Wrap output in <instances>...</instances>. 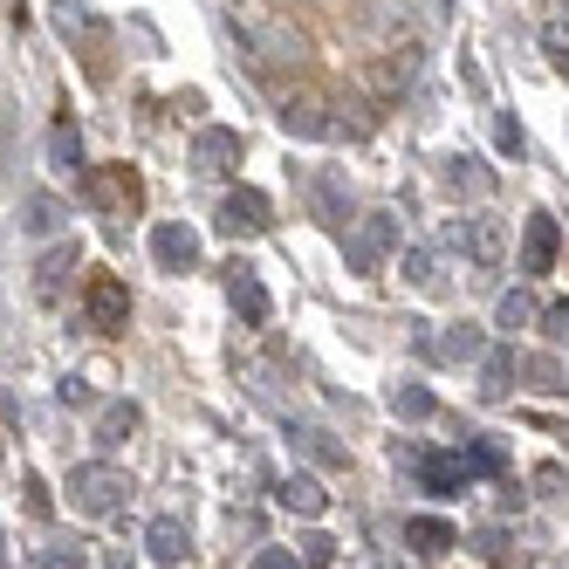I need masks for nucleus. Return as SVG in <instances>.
<instances>
[{
	"mask_svg": "<svg viewBox=\"0 0 569 569\" xmlns=\"http://www.w3.org/2000/svg\"><path fill=\"white\" fill-rule=\"evenodd\" d=\"M227 240H254V233H268L274 227V207H268V192H254V186H240V192H227L220 199V220H213Z\"/></svg>",
	"mask_w": 569,
	"mask_h": 569,
	"instance_id": "5",
	"label": "nucleus"
},
{
	"mask_svg": "<svg viewBox=\"0 0 569 569\" xmlns=\"http://www.w3.org/2000/svg\"><path fill=\"white\" fill-rule=\"evenodd\" d=\"M254 569H302L296 549H254Z\"/></svg>",
	"mask_w": 569,
	"mask_h": 569,
	"instance_id": "34",
	"label": "nucleus"
},
{
	"mask_svg": "<svg viewBox=\"0 0 569 569\" xmlns=\"http://www.w3.org/2000/svg\"><path fill=\"white\" fill-rule=\"evenodd\" d=\"M83 316H90V330H97V337H124V330H131V289H124L117 274H90Z\"/></svg>",
	"mask_w": 569,
	"mask_h": 569,
	"instance_id": "4",
	"label": "nucleus"
},
{
	"mask_svg": "<svg viewBox=\"0 0 569 569\" xmlns=\"http://www.w3.org/2000/svg\"><path fill=\"white\" fill-rule=\"evenodd\" d=\"M556 8H562V14H569V0H556Z\"/></svg>",
	"mask_w": 569,
	"mask_h": 569,
	"instance_id": "42",
	"label": "nucleus"
},
{
	"mask_svg": "<svg viewBox=\"0 0 569 569\" xmlns=\"http://www.w3.org/2000/svg\"><path fill=\"white\" fill-rule=\"evenodd\" d=\"M446 248H460L473 268H487L495 274L501 261H508V227L495 220V213H473V220H453L446 227Z\"/></svg>",
	"mask_w": 569,
	"mask_h": 569,
	"instance_id": "3",
	"label": "nucleus"
},
{
	"mask_svg": "<svg viewBox=\"0 0 569 569\" xmlns=\"http://www.w3.org/2000/svg\"><path fill=\"white\" fill-rule=\"evenodd\" d=\"M103 569H131V556L124 549H103Z\"/></svg>",
	"mask_w": 569,
	"mask_h": 569,
	"instance_id": "40",
	"label": "nucleus"
},
{
	"mask_svg": "<svg viewBox=\"0 0 569 569\" xmlns=\"http://www.w3.org/2000/svg\"><path fill=\"white\" fill-rule=\"evenodd\" d=\"M274 501L289 508V515H302V521H316L322 508H330V495H322V480H316V473H289V480L274 487Z\"/></svg>",
	"mask_w": 569,
	"mask_h": 569,
	"instance_id": "15",
	"label": "nucleus"
},
{
	"mask_svg": "<svg viewBox=\"0 0 569 569\" xmlns=\"http://www.w3.org/2000/svg\"><path fill=\"white\" fill-rule=\"evenodd\" d=\"M76 261H83V254H76V240H56V248L42 254V268H34V296H42V302H62Z\"/></svg>",
	"mask_w": 569,
	"mask_h": 569,
	"instance_id": "13",
	"label": "nucleus"
},
{
	"mask_svg": "<svg viewBox=\"0 0 569 569\" xmlns=\"http://www.w3.org/2000/svg\"><path fill=\"white\" fill-rule=\"evenodd\" d=\"M21 487H28V515H42V521H49V515H56V501H49V487H42V480H34V473H28Z\"/></svg>",
	"mask_w": 569,
	"mask_h": 569,
	"instance_id": "35",
	"label": "nucleus"
},
{
	"mask_svg": "<svg viewBox=\"0 0 569 569\" xmlns=\"http://www.w3.org/2000/svg\"><path fill=\"white\" fill-rule=\"evenodd\" d=\"M56 21H62V34H76V28H83V8H76V0H62V8H56Z\"/></svg>",
	"mask_w": 569,
	"mask_h": 569,
	"instance_id": "39",
	"label": "nucleus"
},
{
	"mask_svg": "<svg viewBox=\"0 0 569 569\" xmlns=\"http://www.w3.org/2000/svg\"><path fill=\"white\" fill-rule=\"evenodd\" d=\"M495 322H501V330H521V322H536V302H528L521 289H508V296L495 302Z\"/></svg>",
	"mask_w": 569,
	"mask_h": 569,
	"instance_id": "28",
	"label": "nucleus"
},
{
	"mask_svg": "<svg viewBox=\"0 0 569 569\" xmlns=\"http://www.w3.org/2000/svg\"><path fill=\"white\" fill-rule=\"evenodd\" d=\"M227 14H233V28H240V34H254V28L281 21V0H227Z\"/></svg>",
	"mask_w": 569,
	"mask_h": 569,
	"instance_id": "23",
	"label": "nucleus"
},
{
	"mask_svg": "<svg viewBox=\"0 0 569 569\" xmlns=\"http://www.w3.org/2000/svg\"><path fill=\"white\" fill-rule=\"evenodd\" d=\"M405 542H412V549H419L426 562H439V556H446V549H453L460 536H453V528H446L439 515H412V521H405Z\"/></svg>",
	"mask_w": 569,
	"mask_h": 569,
	"instance_id": "17",
	"label": "nucleus"
},
{
	"mask_svg": "<svg viewBox=\"0 0 569 569\" xmlns=\"http://www.w3.org/2000/svg\"><path fill=\"white\" fill-rule=\"evenodd\" d=\"M240 166V131H220V124H207L192 138V172L199 179H227Z\"/></svg>",
	"mask_w": 569,
	"mask_h": 569,
	"instance_id": "7",
	"label": "nucleus"
},
{
	"mask_svg": "<svg viewBox=\"0 0 569 569\" xmlns=\"http://www.w3.org/2000/svg\"><path fill=\"white\" fill-rule=\"evenodd\" d=\"M419 480H426V495H460L467 467H460V453H432V460H419Z\"/></svg>",
	"mask_w": 569,
	"mask_h": 569,
	"instance_id": "18",
	"label": "nucleus"
},
{
	"mask_svg": "<svg viewBox=\"0 0 569 569\" xmlns=\"http://www.w3.org/2000/svg\"><path fill=\"white\" fill-rule=\"evenodd\" d=\"M138 419H144V412H138L131 398H110L103 412H97V446H103V453H117V446L138 432Z\"/></svg>",
	"mask_w": 569,
	"mask_h": 569,
	"instance_id": "16",
	"label": "nucleus"
},
{
	"mask_svg": "<svg viewBox=\"0 0 569 569\" xmlns=\"http://www.w3.org/2000/svg\"><path fill=\"white\" fill-rule=\"evenodd\" d=\"M281 131H289V138H343L350 124L330 117V103H316V97H289V103H281Z\"/></svg>",
	"mask_w": 569,
	"mask_h": 569,
	"instance_id": "8",
	"label": "nucleus"
},
{
	"mask_svg": "<svg viewBox=\"0 0 569 569\" xmlns=\"http://www.w3.org/2000/svg\"><path fill=\"white\" fill-rule=\"evenodd\" d=\"M495 144H501L508 158H521V124H515V117H495Z\"/></svg>",
	"mask_w": 569,
	"mask_h": 569,
	"instance_id": "33",
	"label": "nucleus"
},
{
	"mask_svg": "<svg viewBox=\"0 0 569 569\" xmlns=\"http://www.w3.org/2000/svg\"><path fill=\"white\" fill-rule=\"evenodd\" d=\"M515 371H521L515 350H487V357H480V391H487V398H508V391H515Z\"/></svg>",
	"mask_w": 569,
	"mask_h": 569,
	"instance_id": "21",
	"label": "nucleus"
},
{
	"mask_svg": "<svg viewBox=\"0 0 569 569\" xmlns=\"http://www.w3.org/2000/svg\"><path fill=\"white\" fill-rule=\"evenodd\" d=\"M460 467H467V480H473V473H501V453H495L487 439H473L467 453H460Z\"/></svg>",
	"mask_w": 569,
	"mask_h": 569,
	"instance_id": "31",
	"label": "nucleus"
},
{
	"mask_svg": "<svg viewBox=\"0 0 569 569\" xmlns=\"http://www.w3.org/2000/svg\"><path fill=\"white\" fill-rule=\"evenodd\" d=\"M227 302H233V316L240 322H268V289H261V274L254 268H227Z\"/></svg>",
	"mask_w": 569,
	"mask_h": 569,
	"instance_id": "14",
	"label": "nucleus"
},
{
	"mask_svg": "<svg viewBox=\"0 0 569 569\" xmlns=\"http://www.w3.org/2000/svg\"><path fill=\"white\" fill-rule=\"evenodd\" d=\"M556 254H562L556 220H549V213H528V227H521V274H549Z\"/></svg>",
	"mask_w": 569,
	"mask_h": 569,
	"instance_id": "10",
	"label": "nucleus"
},
{
	"mask_svg": "<svg viewBox=\"0 0 569 569\" xmlns=\"http://www.w3.org/2000/svg\"><path fill=\"white\" fill-rule=\"evenodd\" d=\"M49 166H56V172H76V166H83V138H76V124H56V131H49Z\"/></svg>",
	"mask_w": 569,
	"mask_h": 569,
	"instance_id": "24",
	"label": "nucleus"
},
{
	"mask_svg": "<svg viewBox=\"0 0 569 569\" xmlns=\"http://www.w3.org/2000/svg\"><path fill=\"white\" fill-rule=\"evenodd\" d=\"M521 371H528V385H536V391H569V378H562V363H556V357H528Z\"/></svg>",
	"mask_w": 569,
	"mask_h": 569,
	"instance_id": "29",
	"label": "nucleus"
},
{
	"mask_svg": "<svg viewBox=\"0 0 569 569\" xmlns=\"http://www.w3.org/2000/svg\"><path fill=\"white\" fill-rule=\"evenodd\" d=\"M240 42H248L254 69H281V62H296V56H302V34L289 28V14L268 21V28H254V34H240Z\"/></svg>",
	"mask_w": 569,
	"mask_h": 569,
	"instance_id": "9",
	"label": "nucleus"
},
{
	"mask_svg": "<svg viewBox=\"0 0 569 569\" xmlns=\"http://www.w3.org/2000/svg\"><path fill=\"white\" fill-rule=\"evenodd\" d=\"M0 562H8V536H0Z\"/></svg>",
	"mask_w": 569,
	"mask_h": 569,
	"instance_id": "41",
	"label": "nucleus"
},
{
	"mask_svg": "<svg viewBox=\"0 0 569 569\" xmlns=\"http://www.w3.org/2000/svg\"><path fill=\"white\" fill-rule=\"evenodd\" d=\"M542 49L569 69V14H549V21H542Z\"/></svg>",
	"mask_w": 569,
	"mask_h": 569,
	"instance_id": "30",
	"label": "nucleus"
},
{
	"mask_svg": "<svg viewBox=\"0 0 569 569\" xmlns=\"http://www.w3.org/2000/svg\"><path fill=\"white\" fill-rule=\"evenodd\" d=\"M42 569H83V549H62L56 542V549H42Z\"/></svg>",
	"mask_w": 569,
	"mask_h": 569,
	"instance_id": "37",
	"label": "nucleus"
},
{
	"mask_svg": "<svg viewBox=\"0 0 569 569\" xmlns=\"http://www.w3.org/2000/svg\"><path fill=\"white\" fill-rule=\"evenodd\" d=\"M62 220H69V213H62V199H56V192H34V199H28V233H42V240H49Z\"/></svg>",
	"mask_w": 569,
	"mask_h": 569,
	"instance_id": "25",
	"label": "nucleus"
},
{
	"mask_svg": "<svg viewBox=\"0 0 569 569\" xmlns=\"http://www.w3.org/2000/svg\"><path fill=\"white\" fill-rule=\"evenodd\" d=\"M542 330H549L556 343H569V302H556V309H542Z\"/></svg>",
	"mask_w": 569,
	"mask_h": 569,
	"instance_id": "36",
	"label": "nucleus"
},
{
	"mask_svg": "<svg viewBox=\"0 0 569 569\" xmlns=\"http://www.w3.org/2000/svg\"><path fill=\"white\" fill-rule=\"evenodd\" d=\"M90 199H97L103 213H117V220L138 213V172H131V166H103V172H90Z\"/></svg>",
	"mask_w": 569,
	"mask_h": 569,
	"instance_id": "11",
	"label": "nucleus"
},
{
	"mask_svg": "<svg viewBox=\"0 0 569 569\" xmlns=\"http://www.w3.org/2000/svg\"><path fill=\"white\" fill-rule=\"evenodd\" d=\"M186 549H192V536H186V521H179V515H158V521L144 528V556H151L158 569H179Z\"/></svg>",
	"mask_w": 569,
	"mask_h": 569,
	"instance_id": "12",
	"label": "nucleus"
},
{
	"mask_svg": "<svg viewBox=\"0 0 569 569\" xmlns=\"http://www.w3.org/2000/svg\"><path fill=\"white\" fill-rule=\"evenodd\" d=\"M446 186H453V192H487L480 158H446Z\"/></svg>",
	"mask_w": 569,
	"mask_h": 569,
	"instance_id": "27",
	"label": "nucleus"
},
{
	"mask_svg": "<svg viewBox=\"0 0 569 569\" xmlns=\"http://www.w3.org/2000/svg\"><path fill=\"white\" fill-rule=\"evenodd\" d=\"M391 412L398 419H432V391L426 385H391Z\"/></svg>",
	"mask_w": 569,
	"mask_h": 569,
	"instance_id": "26",
	"label": "nucleus"
},
{
	"mask_svg": "<svg viewBox=\"0 0 569 569\" xmlns=\"http://www.w3.org/2000/svg\"><path fill=\"white\" fill-rule=\"evenodd\" d=\"M480 556H495V562L508 556V536H501V528H480Z\"/></svg>",
	"mask_w": 569,
	"mask_h": 569,
	"instance_id": "38",
	"label": "nucleus"
},
{
	"mask_svg": "<svg viewBox=\"0 0 569 569\" xmlns=\"http://www.w3.org/2000/svg\"><path fill=\"white\" fill-rule=\"evenodd\" d=\"M473 357H487V337L473 322H453V330L439 337V363H473Z\"/></svg>",
	"mask_w": 569,
	"mask_h": 569,
	"instance_id": "20",
	"label": "nucleus"
},
{
	"mask_svg": "<svg viewBox=\"0 0 569 569\" xmlns=\"http://www.w3.org/2000/svg\"><path fill=\"white\" fill-rule=\"evenodd\" d=\"M296 549H302V569H330V562H337V542H330V536H302Z\"/></svg>",
	"mask_w": 569,
	"mask_h": 569,
	"instance_id": "32",
	"label": "nucleus"
},
{
	"mask_svg": "<svg viewBox=\"0 0 569 569\" xmlns=\"http://www.w3.org/2000/svg\"><path fill=\"white\" fill-rule=\"evenodd\" d=\"M405 281L419 296H446V274H439V254L432 248H405Z\"/></svg>",
	"mask_w": 569,
	"mask_h": 569,
	"instance_id": "19",
	"label": "nucleus"
},
{
	"mask_svg": "<svg viewBox=\"0 0 569 569\" xmlns=\"http://www.w3.org/2000/svg\"><path fill=\"white\" fill-rule=\"evenodd\" d=\"M391 254H398V220H391V213H363V220L350 227V240H343L350 274H378Z\"/></svg>",
	"mask_w": 569,
	"mask_h": 569,
	"instance_id": "2",
	"label": "nucleus"
},
{
	"mask_svg": "<svg viewBox=\"0 0 569 569\" xmlns=\"http://www.w3.org/2000/svg\"><path fill=\"white\" fill-rule=\"evenodd\" d=\"M69 501H76V515L110 521V515H124V501H131V473L110 467V460H83V467H69Z\"/></svg>",
	"mask_w": 569,
	"mask_h": 569,
	"instance_id": "1",
	"label": "nucleus"
},
{
	"mask_svg": "<svg viewBox=\"0 0 569 569\" xmlns=\"http://www.w3.org/2000/svg\"><path fill=\"white\" fill-rule=\"evenodd\" d=\"M289 439H302V453H309L316 467H350V453H343L330 432H316V426H289Z\"/></svg>",
	"mask_w": 569,
	"mask_h": 569,
	"instance_id": "22",
	"label": "nucleus"
},
{
	"mask_svg": "<svg viewBox=\"0 0 569 569\" xmlns=\"http://www.w3.org/2000/svg\"><path fill=\"white\" fill-rule=\"evenodd\" d=\"M151 254H158V268H166V274H192L199 268V233L186 220H158L151 227Z\"/></svg>",
	"mask_w": 569,
	"mask_h": 569,
	"instance_id": "6",
	"label": "nucleus"
}]
</instances>
